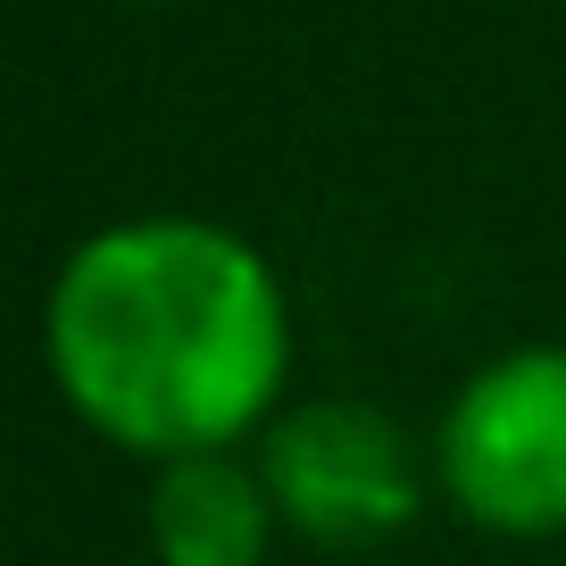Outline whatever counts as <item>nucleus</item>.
<instances>
[{
    "mask_svg": "<svg viewBox=\"0 0 566 566\" xmlns=\"http://www.w3.org/2000/svg\"><path fill=\"white\" fill-rule=\"evenodd\" d=\"M51 375L108 442L209 459L283 375L275 275L217 226H117L51 292Z\"/></svg>",
    "mask_w": 566,
    "mask_h": 566,
    "instance_id": "nucleus-1",
    "label": "nucleus"
},
{
    "mask_svg": "<svg viewBox=\"0 0 566 566\" xmlns=\"http://www.w3.org/2000/svg\"><path fill=\"white\" fill-rule=\"evenodd\" d=\"M442 475L492 533H566V350L500 358L442 424Z\"/></svg>",
    "mask_w": 566,
    "mask_h": 566,
    "instance_id": "nucleus-2",
    "label": "nucleus"
},
{
    "mask_svg": "<svg viewBox=\"0 0 566 566\" xmlns=\"http://www.w3.org/2000/svg\"><path fill=\"white\" fill-rule=\"evenodd\" d=\"M266 492L308 542H384L417 509L400 433L375 408H350V400H317L275 424Z\"/></svg>",
    "mask_w": 566,
    "mask_h": 566,
    "instance_id": "nucleus-3",
    "label": "nucleus"
},
{
    "mask_svg": "<svg viewBox=\"0 0 566 566\" xmlns=\"http://www.w3.org/2000/svg\"><path fill=\"white\" fill-rule=\"evenodd\" d=\"M150 533H159L167 566H259L266 549V492L233 459H176L150 500Z\"/></svg>",
    "mask_w": 566,
    "mask_h": 566,
    "instance_id": "nucleus-4",
    "label": "nucleus"
}]
</instances>
